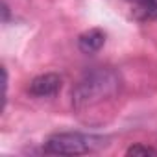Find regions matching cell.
Masks as SVG:
<instances>
[{
  "label": "cell",
  "instance_id": "5",
  "mask_svg": "<svg viewBox=\"0 0 157 157\" xmlns=\"http://www.w3.org/2000/svg\"><path fill=\"white\" fill-rule=\"evenodd\" d=\"M126 155H157V150L144 144H133L126 150Z\"/></svg>",
  "mask_w": 157,
  "mask_h": 157
},
{
  "label": "cell",
  "instance_id": "1",
  "mask_svg": "<svg viewBox=\"0 0 157 157\" xmlns=\"http://www.w3.org/2000/svg\"><path fill=\"white\" fill-rule=\"evenodd\" d=\"M120 91V76L109 67H100L87 72L72 91V105L82 111L100 105L104 100L115 98Z\"/></svg>",
  "mask_w": 157,
  "mask_h": 157
},
{
  "label": "cell",
  "instance_id": "4",
  "mask_svg": "<svg viewBox=\"0 0 157 157\" xmlns=\"http://www.w3.org/2000/svg\"><path fill=\"white\" fill-rule=\"evenodd\" d=\"M105 44V33L100 28H91L78 37V46L83 54H94Z\"/></svg>",
  "mask_w": 157,
  "mask_h": 157
},
{
  "label": "cell",
  "instance_id": "3",
  "mask_svg": "<svg viewBox=\"0 0 157 157\" xmlns=\"http://www.w3.org/2000/svg\"><path fill=\"white\" fill-rule=\"evenodd\" d=\"M61 89V78L54 72H46V74H41L37 78L30 82V94L32 96H37V98H48V96H54L57 94V91Z\"/></svg>",
  "mask_w": 157,
  "mask_h": 157
},
{
  "label": "cell",
  "instance_id": "2",
  "mask_svg": "<svg viewBox=\"0 0 157 157\" xmlns=\"http://www.w3.org/2000/svg\"><path fill=\"white\" fill-rule=\"evenodd\" d=\"M105 144L102 137L78 133V131H63L54 133L44 142V151L54 155H85L100 150Z\"/></svg>",
  "mask_w": 157,
  "mask_h": 157
}]
</instances>
